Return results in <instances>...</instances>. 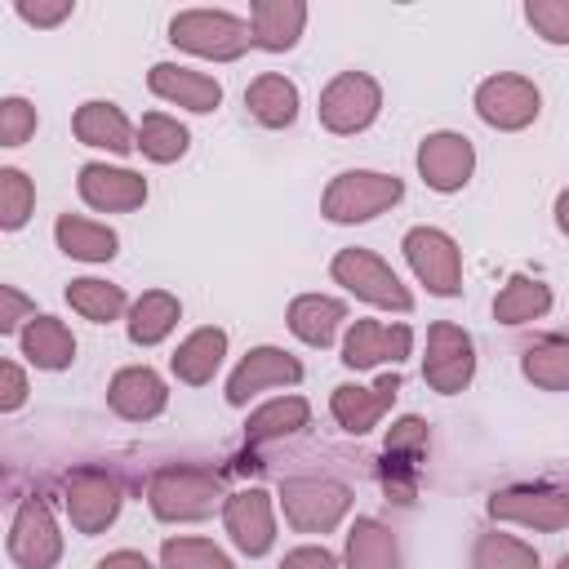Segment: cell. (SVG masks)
Masks as SVG:
<instances>
[{"mask_svg": "<svg viewBox=\"0 0 569 569\" xmlns=\"http://www.w3.org/2000/svg\"><path fill=\"white\" fill-rule=\"evenodd\" d=\"M542 111V93L529 76H516V71H498V76H485L476 84V116L489 124V129H502V133H516V129H529Z\"/></svg>", "mask_w": 569, "mask_h": 569, "instance_id": "8", "label": "cell"}, {"mask_svg": "<svg viewBox=\"0 0 569 569\" xmlns=\"http://www.w3.org/2000/svg\"><path fill=\"white\" fill-rule=\"evenodd\" d=\"M556 569H569V556H560V560H556Z\"/></svg>", "mask_w": 569, "mask_h": 569, "instance_id": "47", "label": "cell"}, {"mask_svg": "<svg viewBox=\"0 0 569 569\" xmlns=\"http://www.w3.org/2000/svg\"><path fill=\"white\" fill-rule=\"evenodd\" d=\"M342 556H347L342 569H400L396 533L373 516H356V525L347 529V551Z\"/></svg>", "mask_w": 569, "mask_h": 569, "instance_id": "26", "label": "cell"}, {"mask_svg": "<svg viewBox=\"0 0 569 569\" xmlns=\"http://www.w3.org/2000/svg\"><path fill=\"white\" fill-rule=\"evenodd\" d=\"M329 276L356 293L360 302L369 307H382V311H413V293L400 284V276L373 253V249H338L333 262H329Z\"/></svg>", "mask_w": 569, "mask_h": 569, "instance_id": "4", "label": "cell"}, {"mask_svg": "<svg viewBox=\"0 0 569 569\" xmlns=\"http://www.w3.org/2000/svg\"><path fill=\"white\" fill-rule=\"evenodd\" d=\"M307 418H311V405H307L302 396H276V400H267V405H258V409L249 413L244 436H249V445L280 440V436L302 431V427H307Z\"/></svg>", "mask_w": 569, "mask_h": 569, "instance_id": "32", "label": "cell"}, {"mask_svg": "<svg viewBox=\"0 0 569 569\" xmlns=\"http://www.w3.org/2000/svg\"><path fill=\"white\" fill-rule=\"evenodd\" d=\"M67 302H71V311H80L84 320L107 325V320H116V316L124 311V289H120V284H107V280H98V276H80V280L67 284Z\"/></svg>", "mask_w": 569, "mask_h": 569, "instance_id": "34", "label": "cell"}, {"mask_svg": "<svg viewBox=\"0 0 569 569\" xmlns=\"http://www.w3.org/2000/svg\"><path fill=\"white\" fill-rule=\"evenodd\" d=\"M489 516L493 520H507V525H525V529H538V533H556V529H569V493L565 489H498L489 498Z\"/></svg>", "mask_w": 569, "mask_h": 569, "instance_id": "13", "label": "cell"}, {"mask_svg": "<svg viewBox=\"0 0 569 569\" xmlns=\"http://www.w3.org/2000/svg\"><path fill=\"white\" fill-rule=\"evenodd\" d=\"M13 13L22 22H31V27H58L62 18H71V0H49V4L44 0H36V4L31 0H18Z\"/></svg>", "mask_w": 569, "mask_h": 569, "instance_id": "42", "label": "cell"}, {"mask_svg": "<svg viewBox=\"0 0 569 569\" xmlns=\"http://www.w3.org/2000/svg\"><path fill=\"white\" fill-rule=\"evenodd\" d=\"M36 320V302H27L13 284H0V333H22Z\"/></svg>", "mask_w": 569, "mask_h": 569, "instance_id": "41", "label": "cell"}, {"mask_svg": "<svg viewBox=\"0 0 569 569\" xmlns=\"http://www.w3.org/2000/svg\"><path fill=\"white\" fill-rule=\"evenodd\" d=\"M36 133V107L27 98H4L0 102V147H22Z\"/></svg>", "mask_w": 569, "mask_h": 569, "instance_id": "39", "label": "cell"}, {"mask_svg": "<svg viewBox=\"0 0 569 569\" xmlns=\"http://www.w3.org/2000/svg\"><path fill=\"white\" fill-rule=\"evenodd\" d=\"M525 22L547 44H569V0H525Z\"/></svg>", "mask_w": 569, "mask_h": 569, "instance_id": "38", "label": "cell"}, {"mask_svg": "<svg viewBox=\"0 0 569 569\" xmlns=\"http://www.w3.org/2000/svg\"><path fill=\"white\" fill-rule=\"evenodd\" d=\"M147 507L156 520L164 525H182V520H204L218 507H227L222 480L209 467H160L147 480Z\"/></svg>", "mask_w": 569, "mask_h": 569, "instance_id": "1", "label": "cell"}, {"mask_svg": "<svg viewBox=\"0 0 569 569\" xmlns=\"http://www.w3.org/2000/svg\"><path fill=\"white\" fill-rule=\"evenodd\" d=\"M396 396H400V378L396 373H382L373 387H356V382L333 387L329 409H333V422L347 436H365V431H373L382 422V413L396 405Z\"/></svg>", "mask_w": 569, "mask_h": 569, "instance_id": "16", "label": "cell"}, {"mask_svg": "<svg viewBox=\"0 0 569 569\" xmlns=\"http://www.w3.org/2000/svg\"><path fill=\"white\" fill-rule=\"evenodd\" d=\"M93 569H156L142 551H111V556H102Z\"/></svg>", "mask_w": 569, "mask_h": 569, "instance_id": "45", "label": "cell"}, {"mask_svg": "<svg viewBox=\"0 0 569 569\" xmlns=\"http://www.w3.org/2000/svg\"><path fill=\"white\" fill-rule=\"evenodd\" d=\"M182 320V302L164 289H147L133 307H129V342L133 347H156L173 333V325Z\"/></svg>", "mask_w": 569, "mask_h": 569, "instance_id": "29", "label": "cell"}, {"mask_svg": "<svg viewBox=\"0 0 569 569\" xmlns=\"http://www.w3.org/2000/svg\"><path fill=\"white\" fill-rule=\"evenodd\" d=\"M71 129H76V138H80L84 147H98V151H116V156H124V151L138 147V133H133L129 116H124L116 102H107V98H89V102H80L76 116H71Z\"/></svg>", "mask_w": 569, "mask_h": 569, "instance_id": "21", "label": "cell"}, {"mask_svg": "<svg viewBox=\"0 0 569 569\" xmlns=\"http://www.w3.org/2000/svg\"><path fill=\"white\" fill-rule=\"evenodd\" d=\"M276 569H338V560L325 551V547H293V551H284V560L276 565Z\"/></svg>", "mask_w": 569, "mask_h": 569, "instance_id": "44", "label": "cell"}, {"mask_svg": "<svg viewBox=\"0 0 569 569\" xmlns=\"http://www.w3.org/2000/svg\"><path fill=\"white\" fill-rule=\"evenodd\" d=\"M0 378H4V391H0V409L13 413L27 405V373L18 369V360H4L0 365Z\"/></svg>", "mask_w": 569, "mask_h": 569, "instance_id": "43", "label": "cell"}, {"mask_svg": "<svg viewBox=\"0 0 569 569\" xmlns=\"http://www.w3.org/2000/svg\"><path fill=\"white\" fill-rule=\"evenodd\" d=\"M413 276L427 284V293L436 298H458L462 293V253L458 240L440 227H409L400 240Z\"/></svg>", "mask_w": 569, "mask_h": 569, "instance_id": "7", "label": "cell"}, {"mask_svg": "<svg viewBox=\"0 0 569 569\" xmlns=\"http://www.w3.org/2000/svg\"><path fill=\"white\" fill-rule=\"evenodd\" d=\"M556 227H560V231L569 236V187H565V191L556 196Z\"/></svg>", "mask_w": 569, "mask_h": 569, "instance_id": "46", "label": "cell"}, {"mask_svg": "<svg viewBox=\"0 0 569 569\" xmlns=\"http://www.w3.org/2000/svg\"><path fill=\"white\" fill-rule=\"evenodd\" d=\"M280 507L298 533H329L351 511V489L333 476H298L280 485Z\"/></svg>", "mask_w": 569, "mask_h": 569, "instance_id": "5", "label": "cell"}, {"mask_svg": "<svg viewBox=\"0 0 569 569\" xmlns=\"http://www.w3.org/2000/svg\"><path fill=\"white\" fill-rule=\"evenodd\" d=\"M9 560L18 569H53L62 560V533L44 498H22L9 525Z\"/></svg>", "mask_w": 569, "mask_h": 569, "instance_id": "10", "label": "cell"}, {"mask_svg": "<svg viewBox=\"0 0 569 569\" xmlns=\"http://www.w3.org/2000/svg\"><path fill=\"white\" fill-rule=\"evenodd\" d=\"M422 449H427V422L422 418H400V422H391V431H387V458H422Z\"/></svg>", "mask_w": 569, "mask_h": 569, "instance_id": "40", "label": "cell"}, {"mask_svg": "<svg viewBox=\"0 0 569 569\" xmlns=\"http://www.w3.org/2000/svg\"><path fill=\"white\" fill-rule=\"evenodd\" d=\"M187 142H191V133L173 116H164V111H147L142 124H138V151L147 160H156V164L182 160L187 156Z\"/></svg>", "mask_w": 569, "mask_h": 569, "instance_id": "33", "label": "cell"}, {"mask_svg": "<svg viewBox=\"0 0 569 569\" xmlns=\"http://www.w3.org/2000/svg\"><path fill=\"white\" fill-rule=\"evenodd\" d=\"M302 27H307V4H302V0H253V4H249L253 49L284 53V49L298 44Z\"/></svg>", "mask_w": 569, "mask_h": 569, "instance_id": "22", "label": "cell"}, {"mask_svg": "<svg viewBox=\"0 0 569 569\" xmlns=\"http://www.w3.org/2000/svg\"><path fill=\"white\" fill-rule=\"evenodd\" d=\"M293 382H302V365L289 351H280V347H253L236 365V373L227 378V405L240 409L258 391H267V387H293Z\"/></svg>", "mask_w": 569, "mask_h": 569, "instance_id": "15", "label": "cell"}, {"mask_svg": "<svg viewBox=\"0 0 569 569\" xmlns=\"http://www.w3.org/2000/svg\"><path fill=\"white\" fill-rule=\"evenodd\" d=\"M400 196H405V182H400L396 173H378V169H342V173L325 187V196H320V213H325L329 222L351 227V222H369V218L387 213L391 204H400Z\"/></svg>", "mask_w": 569, "mask_h": 569, "instance_id": "2", "label": "cell"}, {"mask_svg": "<svg viewBox=\"0 0 569 569\" xmlns=\"http://www.w3.org/2000/svg\"><path fill=\"white\" fill-rule=\"evenodd\" d=\"M413 347L409 325H382V320H356L342 338V365L347 369H378L400 365Z\"/></svg>", "mask_w": 569, "mask_h": 569, "instance_id": "18", "label": "cell"}, {"mask_svg": "<svg viewBox=\"0 0 569 569\" xmlns=\"http://www.w3.org/2000/svg\"><path fill=\"white\" fill-rule=\"evenodd\" d=\"M76 191L89 209L98 213H129L147 204V178L133 169H116V164H84L76 178Z\"/></svg>", "mask_w": 569, "mask_h": 569, "instance_id": "14", "label": "cell"}, {"mask_svg": "<svg viewBox=\"0 0 569 569\" xmlns=\"http://www.w3.org/2000/svg\"><path fill=\"white\" fill-rule=\"evenodd\" d=\"M520 373L542 391H569V338L551 333L529 342L520 356Z\"/></svg>", "mask_w": 569, "mask_h": 569, "instance_id": "30", "label": "cell"}, {"mask_svg": "<svg viewBox=\"0 0 569 569\" xmlns=\"http://www.w3.org/2000/svg\"><path fill=\"white\" fill-rule=\"evenodd\" d=\"M160 569H236V565L209 538H164L160 542Z\"/></svg>", "mask_w": 569, "mask_h": 569, "instance_id": "36", "label": "cell"}, {"mask_svg": "<svg viewBox=\"0 0 569 569\" xmlns=\"http://www.w3.org/2000/svg\"><path fill=\"white\" fill-rule=\"evenodd\" d=\"M147 89H151L156 98L173 102V107L196 111V116H209V111H218V102H222V84H218L213 76L191 71V67H178V62H156V67L147 71Z\"/></svg>", "mask_w": 569, "mask_h": 569, "instance_id": "20", "label": "cell"}, {"mask_svg": "<svg viewBox=\"0 0 569 569\" xmlns=\"http://www.w3.org/2000/svg\"><path fill=\"white\" fill-rule=\"evenodd\" d=\"M107 405L129 422H151L164 413L169 387L151 365H124L107 387Z\"/></svg>", "mask_w": 569, "mask_h": 569, "instance_id": "19", "label": "cell"}, {"mask_svg": "<svg viewBox=\"0 0 569 569\" xmlns=\"http://www.w3.org/2000/svg\"><path fill=\"white\" fill-rule=\"evenodd\" d=\"M53 240L67 258H80V262H111L116 249H120L111 227H102L93 218H80V213H62L53 222Z\"/></svg>", "mask_w": 569, "mask_h": 569, "instance_id": "28", "label": "cell"}, {"mask_svg": "<svg viewBox=\"0 0 569 569\" xmlns=\"http://www.w3.org/2000/svg\"><path fill=\"white\" fill-rule=\"evenodd\" d=\"M120 480L98 471V467H84V471H71L62 480V507H67V520L80 529V533H102L116 516H120Z\"/></svg>", "mask_w": 569, "mask_h": 569, "instance_id": "11", "label": "cell"}, {"mask_svg": "<svg viewBox=\"0 0 569 569\" xmlns=\"http://www.w3.org/2000/svg\"><path fill=\"white\" fill-rule=\"evenodd\" d=\"M471 569H538V551L511 533H480L471 547Z\"/></svg>", "mask_w": 569, "mask_h": 569, "instance_id": "35", "label": "cell"}, {"mask_svg": "<svg viewBox=\"0 0 569 569\" xmlns=\"http://www.w3.org/2000/svg\"><path fill=\"white\" fill-rule=\"evenodd\" d=\"M320 124L338 138H351L360 129H369L382 111V89L369 71H338L325 89H320Z\"/></svg>", "mask_w": 569, "mask_h": 569, "instance_id": "6", "label": "cell"}, {"mask_svg": "<svg viewBox=\"0 0 569 569\" xmlns=\"http://www.w3.org/2000/svg\"><path fill=\"white\" fill-rule=\"evenodd\" d=\"M244 107H249V116H253L258 124L284 129V124L298 120V84H293L289 76H280V71H262L258 80H249Z\"/></svg>", "mask_w": 569, "mask_h": 569, "instance_id": "25", "label": "cell"}, {"mask_svg": "<svg viewBox=\"0 0 569 569\" xmlns=\"http://www.w3.org/2000/svg\"><path fill=\"white\" fill-rule=\"evenodd\" d=\"M222 525H227L231 542L244 556H267L276 547V507H271V493H262V489L231 493L227 507H222Z\"/></svg>", "mask_w": 569, "mask_h": 569, "instance_id": "17", "label": "cell"}, {"mask_svg": "<svg viewBox=\"0 0 569 569\" xmlns=\"http://www.w3.org/2000/svg\"><path fill=\"white\" fill-rule=\"evenodd\" d=\"M18 342H22V356L36 369H49V373H58V369H67L76 360V338H71V329L58 316L27 320V329L18 333Z\"/></svg>", "mask_w": 569, "mask_h": 569, "instance_id": "27", "label": "cell"}, {"mask_svg": "<svg viewBox=\"0 0 569 569\" xmlns=\"http://www.w3.org/2000/svg\"><path fill=\"white\" fill-rule=\"evenodd\" d=\"M169 40L196 58H209V62H236L249 44H253V31L244 18L227 13V9H182L173 13L169 22Z\"/></svg>", "mask_w": 569, "mask_h": 569, "instance_id": "3", "label": "cell"}, {"mask_svg": "<svg viewBox=\"0 0 569 569\" xmlns=\"http://www.w3.org/2000/svg\"><path fill=\"white\" fill-rule=\"evenodd\" d=\"M36 209V187L22 169H0V227L4 231H18Z\"/></svg>", "mask_w": 569, "mask_h": 569, "instance_id": "37", "label": "cell"}, {"mask_svg": "<svg viewBox=\"0 0 569 569\" xmlns=\"http://www.w3.org/2000/svg\"><path fill=\"white\" fill-rule=\"evenodd\" d=\"M422 378L431 391L440 396H458L467 391V382L476 378V342L462 325L453 320H436L427 329V356H422Z\"/></svg>", "mask_w": 569, "mask_h": 569, "instance_id": "9", "label": "cell"}, {"mask_svg": "<svg viewBox=\"0 0 569 569\" xmlns=\"http://www.w3.org/2000/svg\"><path fill=\"white\" fill-rule=\"evenodd\" d=\"M471 169H476V147L467 133L440 129V133H427L418 142V173L431 191H440V196L462 191L471 182Z\"/></svg>", "mask_w": 569, "mask_h": 569, "instance_id": "12", "label": "cell"}, {"mask_svg": "<svg viewBox=\"0 0 569 569\" xmlns=\"http://www.w3.org/2000/svg\"><path fill=\"white\" fill-rule=\"evenodd\" d=\"M222 356H227V329L204 325V329H191V333L178 342V351L169 356V369H173L178 382H187V387H204V382L218 373Z\"/></svg>", "mask_w": 569, "mask_h": 569, "instance_id": "23", "label": "cell"}, {"mask_svg": "<svg viewBox=\"0 0 569 569\" xmlns=\"http://www.w3.org/2000/svg\"><path fill=\"white\" fill-rule=\"evenodd\" d=\"M347 320V307L329 293H298L289 302V333L307 347H329Z\"/></svg>", "mask_w": 569, "mask_h": 569, "instance_id": "24", "label": "cell"}, {"mask_svg": "<svg viewBox=\"0 0 569 569\" xmlns=\"http://www.w3.org/2000/svg\"><path fill=\"white\" fill-rule=\"evenodd\" d=\"M551 311V289L533 276H511L502 293L493 298V320L498 325H529Z\"/></svg>", "mask_w": 569, "mask_h": 569, "instance_id": "31", "label": "cell"}]
</instances>
